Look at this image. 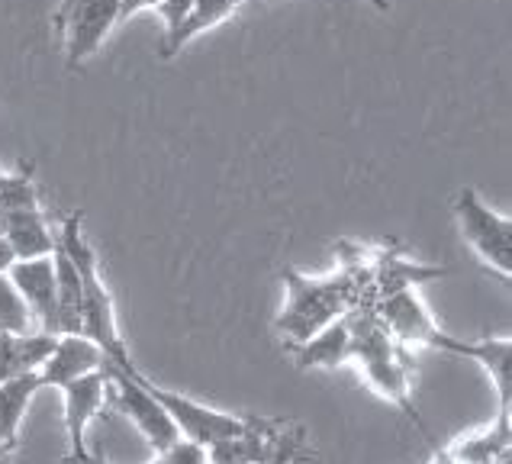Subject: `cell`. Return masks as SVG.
Masks as SVG:
<instances>
[{"label":"cell","mask_w":512,"mask_h":464,"mask_svg":"<svg viewBox=\"0 0 512 464\" xmlns=\"http://www.w3.org/2000/svg\"><path fill=\"white\" fill-rule=\"evenodd\" d=\"M351 323V365H355L377 397H384L390 406L403 410L416 423V429L435 445L429 426L422 423L419 406L413 400V377H409V355L406 348L380 326L374 310H361L358 303L348 307Z\"/></svg>","instance_id":"cell-1"},{"label":"cell","mask_w":512,"mask_h":464,"mask_svg":"<svg viewBox=\"0 0 512 464\" xmlns=\"http://www.w3.org/2000/svg\"><path fill=\"white\" fill-rule=\"evenodd\" d=\"M58 245L68 252V258L75 261V268L81 274V336H87L104 348L110 365L129 368L133 365V355H129L120 323H116L113 294L104 281V274H100V258L94 252V245L84 239V213L81 210L62 216Z\"/></svg>","instance_id":"cell-2"},{"label":"cell","mask_w":512,"mask_h":464,"mask_svg":"<svg viewBox=\"0 0 512 464\" xmlns=\"http://www.w3.org/2000/svg\"><path fill=\"white\" fill-rule=\"evenodd\" d=\"M284 281V307L277 313V336L284 339L287 348H294L326 329L332 319H339L348 307L358 303V284L342 268L329 278H310L297 268L281 271Z\"/></svg>","instance_id":"cell-3"},{"label":"cell","mask_w":512,"mask_h":464,"mask_svg":"<svg viewBox=\"0 0 512 464\" xmlns=\"http://www.w3.org/2000/svg\"><path fill=\"white\" fill-rule=\"evenodd\" d=\"M455 220L464 245L471 249L480 265L500 274L503 281L512 278V220L506 213L493 210L474 187H461L455 197Z\"/></svg>","instance_id":"cell-4"},{"label":"cell","mask_w":512,"mask_h":464,"mask_svg":"<svg viewBox=\"0 0 512 464\" xmlns=\"http://www.w3.org/2000/svg\"><path fill=\"white\" fill-rule=\"evenodd\" d=\"M120 4L123 0H62L55 7V29L62 36L68 71H81L123 23Z\"/></svg>","instance_id":"cell-5"},{"label":"cell","mask_w":512,"mask_h":464,"mask_svg":"<svg viewBox=\"0 0 512 464\" xmlns=\"http://www.w3.org/2000/svg\"><path fill=\"white\" fill-rule=\"evenodd\" d=\"M107 371V381H110V390L116 397V406L129 416V423H133L142 439L149 442V448L158 455V452H168V448L181 439L178 429H174L171 416L165 413V406L152 397V390L142 384L139 377V368L129 365V368H116V365H104Z\"/></svg>","instance_id":"cell-6"},{"label":"cell","mask_w":512,"mask_h":464,"mask_svg":"<svg viewBox=\"0 0 512 464\" xmlns=\"http://www.w3.org/2000/svg\"><path fill=\"white\" fill-rule=\"evenodd\" d=\"M142 384L152 390V397L165 406V413L171 416L174 429H178L181 439L187 442H197V445H213L219 439H229V435H239L248 429L252 423V416H232V413H223V410H213L207 403H197L178 390H168V387H158L149 374H142Z\"/></svg>","instance_id":"cell-7"},{"label":"cell","mask_w":512,"mask_h":464,"mask_svg":"<svg viewBox=\"0 0 512 464\" xmlns=\"http://www.w3.org/2000/svg\"><path fill=\"white\" fill-rule=\"evenodd\" d=\"M110 394V381L107 371H91L81 374L75 381H68L62 387V400H65V432H68V458L65 464H84L91 461V452L84 445L87 426L94 423V416L104 410Z\"/></svg>","instance_id":"cell-8"},{"label":"cell","mask_w":512,"mask_h":464,"mask_svg":"<svg viewBox=\"0 0 512 464\" xmlns=\"http://www.w3.org/2000/svg\"><path fill=\"white\" fill-rule=\"evenodd\" d=\"M429 348L471 358L474 365H480L484 374L490 377L496 397H500V406H512V342H509V336H487V339L467 342V339H455L438 329Z\"/></svg>","instance_id":"cell-9"},{"label":"cell","mask_w":512,"mask_h":464,"mask_svg":"<svg viewBox=\"0 0 512 464\" xmlns=\"http://www.w3.org/2000/svg\"><path fill=\"white\" fill-rule=\"evenodd\" d=\"M374 316L403 348H429L438 332L432 313L426 310V303L419 300L413 287L393 290V294L380 297Z\"/></svg>","instance_id":"cell-10"},{"label":"cell","mask_w":512,"mask_h":464,"mask_svg":"<svg viewBox=\"0 0 512 464\" xmlns=\"http://www.w3.org/2000/svg\"><path fill=\"white\" fill-rule=\"evenodd\" d=\"M13 287L20 290L23 303L33 313L36 329L55 332V265L52 255L42 258H17L7 271Z\"/></svg>","instance_id":"cell-11"},{"label":"cell","mask_w":512,"mask_h":464,"mask_svg":"<svg viewBox=\"0 0 512 464\" xmlns=\"http://www.w3.org/2000/svg\"><path fill=\"white\" fill-rule=\"evenodd\" d=\"M104 365H107V355L97 342H91L87 336H58L46 365L39 368V381L42 387L62 390L68 381H75L81 374L100 371Z\"/></svg>","instance_id":"cell-12"},{"label":"cell","mask_w":512,"mask_h":464,"mask_svg":"<svg viewBox=\"0 0 512 464\" xmlns=\"http://www.w3.org/2000/svg\"><path fill=\"white\" fill-rule=\"evenodd\" d=\"M0 236L17 258H42L52 255L58 245V232L49 226L42 207L33 210H0Z\"/></svg>","instance_id":"cell-13"},{"label":"cell","mask_w":512,"mask_h":464,"mask_svg":"<svg viewBox=\"0 0 512 464\" xmlns=\"http://www.w3.org/2000/svg\"><path fill=\"white\" fill-rule=\"evenodd\" d=\"M512 406H500L496 419L480 432L461 435L445 445L458 464H509V442H512Z\"/></svg>","instance_id":"cell-14"},{"label":"cell","mask_w":512,"mask_h":464,"mask_svg":"<svg viewBox=\"0 0 512 464\" xmlns=\"http://www.w3.org/2000/svg\"><path fill=\"white\" fill-rule=\"evenodd\" d=\"M294 355L297 368H342L351 361V323H348V310L332 319L326 329H319L316 336H310L306 342L287 348Z\"/></svg>","instance_id":"cell-15"},{"label":"cell","mask_w":512,"mask_h":464,"mask_svg":"<svg viewBox=\"0 0 512 464\" xmlns=\"http://www.w3.org/2000/svg\"><path fill=\"white\" fill-rule=\"evenodd\" d=\"M55 332L33 329V332H0V384L10 377L39 371L46 365L49 352L55 348Z\"/></svg>","instance_id":"cell-16"},{"label":"cell","mask_w":512,"mask_h":464,"mask_svg":"<svg viewBox=\"0 0 512 464\" xmlns=\"http://www.w3.org/2000/svg\"><path fill=\"white\" fill-rule=\"evenodd\" d=\"M42 390V381H39V371H26V374H17L10 377V381L0 384V439L4 445L17 448L20 442V429H23V419H26V410L33 397Z\"/></svg>","instance_id":"cell-17"},{"label":"cell","mask_w":512,"mask_h":464,"mask_svg":"<svg viewBox=\"0 0 512 464\" xmlns=\"http://www.w3.org/2000/svg\"><path fill=\"white\" fill-rule=\"evenodd\" d=\"M242 7V0H194V7H190L187 20L178 26V33L171 36L168 46L158 49V55L162 58H174L184 46H190L197 36L210 33L213 26L226 23L232 13H236Z\"/></svg>","instance_id":"cell-18"},{"label":"cell","mask_w":512,"mask_h":464,"mask_svg":"<svg viewBox=\"0 0 512 464\" xmlns=\"http://www.w3.org/2000/svg\"><path fill=\"white\" fill-rule=\"evenodd\" d=\"M33 174H36V165H20L17 171H4V181H0V210L42 207Z\"/></svg>","instance_id":"cell-19"},{"label":"cell","mask_w":512,"mask_h":464,"mask_svg":"<svg viewBox=\"0 0 512 464\" xmlns=\"http://www.w3.org/2000/svg\"><path fill=\"white\" fill-rule=\"evenodd\" d=\"M36 323H33V313L23 303L20 290L13 287V281L7 274H0V332H33Z\"/></svg>","instance_id":"cell-20"},{"label":"cell","mask_w":512,"mask_h":464,"mask_svg":"<svg viewBox=\"0 0 512 464\" xmlns=\"http://www.w3.org/2000/svg\"><path fill=\"white\" fill-rule=\"evenodd\" d=\"M190 7H194V0H158L155 13L162 17V42H158V49L168 46L171 36L178 33V26L187 20Z\"/></svg>","instance_id":"cell-21"},{"label":"cell","mask_w":512,"mask_h":464,"mask_svg":"<svg viewBox=\"0 0 512 464\" xmlns=\"http://www.w3.org/2000/svg\"><path fill=\"white\" fill-rule=\"evenodd\" d=\"M155 7H158V0H123V4H120V17L126 23V20H133V17H139V13L155 10Z\"/></svg>","instance_id":"cell-22"},{"label":"cell","mask_w":512,"mask_h":464,"mask_svg":"<svg viewBox=\"0 0 512 464\" xmlns=\"http://www.w3.org/2000/svg\"><path fill=\"white\" fill-rule=\"evenodd\" d=\"M13 261H17V255L10 252V245L4 242V236H0V274H7Z\"/></svg>","instance_id":"cell-23"},{"label":"cell","mask_w":512,"mask_h":464,"mask_svg":"<svg viewBox=\"0 0 512 464\" xmlns=\"http://www.w3.org/2000/svg\"><path fill=\"white\" fill-rule=\"evenodd\" d=\"M429 464H458L455 458H451V452L445 445H435V452H432V461Z\"/></svg>","instance_id":"cell-24"},{"label":"cell","mask_w":512,"mask_h":464,"mask_svg":"<svg viewBox=\"0 0 512 464\" xmlns=\"http://www.w3.org/2000/svg\"><path fill=\"white\" fill-rule=\"evenodd\" d=\"M368 4L380 13H390V0H368Z\"/></svg>","instance_id":"cell-25"},{"label":"cell","mask_w":512,"mask_h":464,"mask_svg":"<svg viewBox=\"0 0 512 464\" xmlns=\"http://www.w3.org/2000/svg\"><path fill=\"white\" fill-rule=\"evenodd\" d=\"M149 464H171V458H168V452H158Z\"/></svg>","instance_id":"cell-26"},{"label":"cell","mask_w":512,"mask_h":464,"mask_svg":"<svg viewBox=\"0 0 512 464\" xmlns=\"http://www.w3.org/2000/svg\"><path fill=\"white\" fill-rule=\"evenodd\" d=\"M7 458H10V448L4 445V439H0V464H7Z\"/></svg>","instance_id":"cell-27"},{"label":"cell","mask_w":512,"mask_h":464,"mask_svg":"<svg viewBox=\"0 0 512 464\" xmlns=\"http://www.w3.org/2000/svg\"><path fill=\"white\" fill-rule=\"evenodd\" d=\"M84 464H97V458H91V461H84Z\"/></svg>","instance_id":"cell-28"},{"label":"cell","mask_w":512,"mask_h":464,"mask_svg":"<svg viewBox=\"0 0 512 464\" xmlns=\"http://www.w3.org/2000/svg\"><path fill=\"white\" fill-rule=\"evenodd\" d=\"M0 181H4V168H0Z\"/></svg>","instance_id":"cell-29"},{"label":"cell","mask_w":512,"mask_h":464,"mask_svg":"<svg viewBox=\"0 0 512 464\" xmlns=\"http://www.w3.org/2000/svg\"><path fill=\"white\" fill-rule=\"evenodd\" d=\"M252 464H265V461H252Z\"/></svg>","instance_id":"cell-30"}]
</instances>
